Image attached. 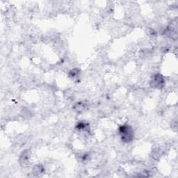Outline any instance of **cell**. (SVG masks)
<instances>
[{
  "label": "cell",
  "mask_w": 178,
  "mask_h": 178,
  "mask_svg": "<svg viewBox=\"0 0 178 178\" xmlns=\"http://www.w3.org/2000/svg\"><path fill=\"white\" fill-rule=\"evenodd\" d=\"M119 134L120 139L125 143H130L134 138V131L129 125H123L119 127Z\"/></svg>",
  "instance_id": "1"
},
{
  "label": "cell",
  "mask_w": 178,
  "mask_h": 178,
  "mask_svg": "<svg viewBox=\"0 0 178 178\" xmlns=\"http://www.w3.org/2000/svg\"><path fill=\"white\" fill-rule=\"evenodd\" d=\"M151 87L156 89L163 88L165 85V79L161 74H156L152 77L150 82Z\"/></svg>",
  "instance_id": "2"
},
{
  "label": "cell",
  "mask_w": 178,
  "mask_h": 178,
  "mask_svg": "<svg viewBox=\"0 0 178 178\" xmlns=\"http://www.w3.org/2000/svg\"><path fill=\"white\" fill-rule=\"evenodd\" d=\"M30 155H31V153H30L29 150H25L23 151L21 154L19 160L20 164L23 166H27L29 162Z\"/></svg>",
  "instance_id": "3"
},
{
  "label": "cell",
  "mask_w": 178,
  "mask_h": 178,
  "mask_svg": "<svg viewBox=\"0 0 178 178\" xmlns=\"http://www.w3.org/2000/svg\"><path fill=\"white\" fill-rule=\"evenodd\" d=\"M76 129L78 131H81V132H89L90 127H89L88 123L84 121H81L77 123Z\"/></svg>",
  "instance_id": "4"
},
{
  "label": "cell",
  "mask_w": 178,
  "mask_h": 178,
  "mask_svg": "<svg viewBox=\"0 0 178 178\" xmlns=\"http://www.w3.org/2000/svg\"><path fill=\"white\" fill-rule=\"evenodd\" d=\"M86 107V104L84 102H77V104L74 105V109L77 112H80V111H83L84 109H85Z\"/></svg>",
  "instance_id": "5"
},
{
  "label": "cell",
  "mask_w": 178,
  "mask_h": 178,
  "mask_svg": "<svg viewBox=\"0 0 178 178\" xmlns=\"http://www.w3.org/2000/svg\"><path fill=\"white\" fill-rule=\"evenodd\" d=\"M69 77L70 79H78L79 77V70L78 69H73L71 70L69 72Z\"/></svg>",
  "instance_id": "6"
},
{
  "label": "cell",
  "mask_w": 178,
  "mask_h": 178,
  "mask_svg": "<svg viewBox=\"0 0 178 178\" xmlns=\"http://www.w3.org/2000/svg\"><path fill=\"white\" fill-rule=\"evenodd\" d=\"M44 167L41 164H37L34 166V168H33V173H34V174L36 175L41 174V173H44Z\"/></svg>",
  "instance_id": "7"
}]
</instances>
